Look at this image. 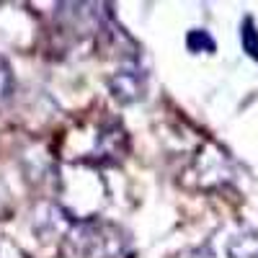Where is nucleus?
Listing matches in <instances>:
<instances>
[{
  "label": "nucleus",
  "mask_w": 258,
  "mask_h": 258,
  "mask_svg": "<svg viewBox=\"0 0 258 258\" xmlns=\"http://www.w3.org/2000/svg\"><path fill=\"white\" fill-rule=\"evenodd\" d=\"M124 245V232L103 220L78 222L68 232V248L75 258H119Z\"/></svg>",
  "instance_id": "f257e3e1"
},
{
  "label": "nucleus",
  "mask_w": 258,
  "mask_h": 258,
  "mask_svg": "<svg viewBox=\"0 0 258 258\" xmlns=\"http://www.w3.org/2000/svg\"><path fill=\"white\" fill-rule=\"evenodd\" d=\"M109 91L119 103H137L145 96V73L137 68L135 62L119 68L111 80H109Z\"/></svg>",
  "instance_id": "f03ea898"
},
{
  "label": "nucleus",
  "mask_w": 258,
  "mask_h": 258,
  "mask_svg": "<svg viewBox=\"0 0 258 258\" xmlns=\"http://www.w3.org/2000/svg\"><path fill=\"white\" fill-rule=\"evenodd\" d=\"M98 150V163H116L126 153V135L119 124H109L101 129V135L96 140Z\"/></svg>",
  "instance_id": "7ed1b4c3"
},
{
  "label": "nucleus",
  "mask_w": 258,
  "mask_h": 258,
  "mask_svg": "<svg viewBox=\"0 0 258 258\" xmlns=\"http://www.w3.org/2000/svg\"><path fill=\"white\" fill-rule=\"evenodd\" d=\"M13 88H16V83H13V70H11V64L0 57V106H6L13 96Z\"/></svg>",
  "instance_id": "20e7f679"
},
{
  "label": "nucleus",
  "mask_w": 258,
  "mask_h": 258,
  "mask_svg": "<svg viewBox=\"0 0 258 258\" xmlns=\"http://www.w3.org/2000/svg\"><path fill=\"white\" fill-rule=\"evenodd\" d=\"M186 47L191 52H214V39L207 31H202V29H194L186 36Z\"/></svg>",
  "instance_id": "39448f33"
},
{
  "label": "nucleus",
  "mask_w": 258,
  "mask_h": 258,
  "mask_svg": "<svg viewBox=\"0 0 258 258\" xmlns=\"http://www.w3.org/2000/svg\"><path fill=\"white\" fill-rule=\"evenodd\" d=\"M243 47L253 59H258V31L253 26V21H245V26H243Z\"/></svg>",
  "instance_id": "423d86ee"
},
{
  "label": "nucleus",
  "mask_w": 258,
  "mask_h": 258,
  "mask_svg": "<svg viewBox=\"0 0 258 258\" xmlns=\"http://www.w3.org/2000/svg\"><path fill=\"white\" fill-rule=\"evenodd\" d=\"M0 258H29V255L21 250L13 240L3 238V240H0Z\"/></svg>",
  "instance_id": "0eeeda50"
}]
</instances>
